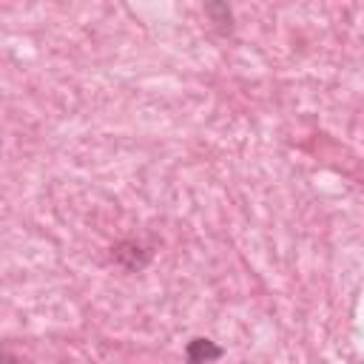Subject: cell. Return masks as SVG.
Masks as SVG:
<instances>
[{"label":"cell","instance_id":"2","mask_svg":"<svg viewBox=\"0 0 364 364\" xmlns=\"http://www.w3.org/2000/svg\"><path fill=\"white\" fill-rule=\"evenodd\" d=\"M222 355H225V350H222L216 341L202 338V336H196V338H191V341L185 344V358H188V364H210V361H216V358H222Z\"/></svg>","mask_w":364,"mask_h":364},{"label":"cell","instance_id":"1","mask_svg":"<svg viewBox=\"0 0 364 364\" xmlns=\"http://www.w3.org/2000/svg\"><path fill=\"white\" fill-rule=\"evenodd\" d=\"M111 259L119 267H125V270H142L148 264V259H151V250H145L142 245L125 239V242H119V245L111 247Z\"/></svg>","mask_w":364,"mask_h":364},{"label":"cell","instance_id":"4","mask_svg":"<svg viewBox=\"0 0 364 364\" xmlns=\"http://www.w3.org/2000/svg\"><path fill=\"white\" fill-rule=\"evenodd\" d=\"M3 364H17V358H14L9 350H3Z\"/></svg>","mask_w":364,"mask_h":364},{"label":"cell","instance_id":"3","mask_svg":"<svg viewBox=\"0 0 364 364\" xmlns=\"http://www.w3.org/2000/svg\"><path fill=\"white\" fill-rule=\"evenodd\" d=\"M205 11H208V14L213 17V23H216V26H222V28L228 26V31H230L233 14H230V9H228L225 3H208V6H205Z\"/></svg>","mask_w":364,"mask_h":364}]
</instances>
